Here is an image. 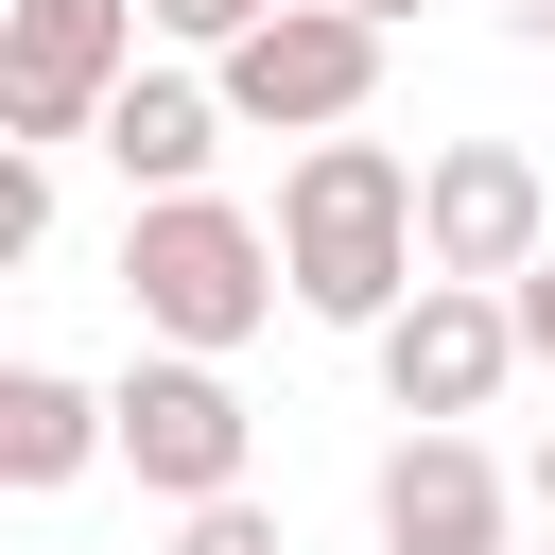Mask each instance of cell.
<instances>
[{
	"label": "cell",
	"mask_w": 555,
	"mask_h": 555,
	"mask_svg": "<svg viewBox=\"0 0 555 555\" xmlns=\"http://www.w3.org/2000/svg\"><path fill=\"white\" fill-rule=\"evenodd\" d=\"M278 278L312 330H399L434 243H416V156L399 139H295L278 173Z\"/></svg>",
	"instance_id": "obj_1"
},
{
	"label": "cell",
	"mask_w": 555,
	"mask_h": 555,
	"mask_svg": "<svg viewBox=\"0 0 555 555\" xmlns=\"http://www.w3.org/2000/svg\"><path fill=\"white\" fill-rule=\"evenodd\" d=\"M121 312H139V347H191V364H243L260 330H278V208H243V191H156V208H121Z\"/></svg>",
	"instance_id": "obj_2"
},
{
	"label": "cell",
	"mask_w": 555,
	"mask_h": 555,
	"mask_svg": "<svg viewBox=\"0 0 555 555\" xmlns=\"http://www.w3.org/2000/svg\"><path fill=\"white\" fill-rule=\"evenodd\" d=\"M121 69H156V0H0V139L87 156Z\"/></svg>",
	"instance_id": "obj_3"
},
{
	"label": "cell",
	"mask_w": 555,
	"mask_h": 555,
	"mask_svg": "<svg viewBox=\"0 0 555 555\" xmlns=\"http://www.w3.org/2000/svg\"><path fill=\"white\" fill-rule=\"evenodd\" d=\"M104 399H121V486H139L156 520H191V503H243V486H260V399H243L225 364L139 347Z\"/></svg>",
	"instance_id": "obj_4"
},
{
	"label": "cell",
	"mask_w": 555,
	"mask_h": 555,
	"mask_svg": "<svg viewBox=\"0 0 555 555\" xmlns=\"http://www.w3.org/2000/svg\"><path fill=\"white\" fill-rule=\"evenodd\" d=\"M382 17H347V0H278L243 52H208V87H225V121L243 139H364V104H382Z\"/></svg>",
	"instance_id": "obj_5"
},
{
	"label": "cell",
	"mask_w": 555,
	"mask_h": 555,
	"mask_svg": "<svg viewBox=\"0 0 555 555\" xmlns=\"http://www.w3.org/2000/svg\"><path fill=\"white\" fill-rule=\"evenodd\" d=\"M416 243H434V278H538L555 260V173L520 156V139H434L416 156Z\"/></svg>",
	"instance_id": "obj_6"
},
{
	"label": "cell",
	"mask_w": 555,
	"mask_h": 555,
	"mask_svg": "<svg viewBox=\"0 0 555 555\" xmlns=\"http://www.w3.org/2000/svg\"><path fill=\"white\" fill-rule=\"evenodd\" d=\"M520 468L486 451V434H382V468H364V520H382V555H520Z\"/></svg>",
	"instance_id": "obj_7"
},
{
	"label": "cell",
	"mask_w": 555,
	"mask_h": 555,
	"mask_svg": "<svg viewBox=\"0 0 555 555\" xmlns=\"http://www.w3.org/2000/svg\"><path fill=\"white\" fill-rule=\"evenodd\" d=\"M364 347H382V399H399L416 434H468V416L520 382V312H503L486 278H416V312L364 330Z\"/></svg>",
	"instance_id": "obj_8"
},
{
	"label": "cell",
	"mask_w": 555,
	"mask_h": 555,
	"mask_svg": "<svg viewBox=\"0 0 555 555\" xmlns=\"http://www.w3.org/2000/svg\"><path fill=\"white\" fill-rule=\"evenodd\" d=\"M243 121H225V87L191 69V52H156V69H121V104H104V173H121V208H156V191H208V156H225Z\"/></svg>",
	"instance_id": "obj_9"
},
{
	"label": "cell",
	"mask_w": 555,
	"mask_h": 555,
	"mask_svg": "<svg viewBox=\"0 0 555 555\" xmlns=\"http://www.w3.org/2000/svg\"><path fill=\"white\" fill-rule=\"evenodd\" d=\"M87 468H121V399L69 382V364H0V486L17 503H69Z\"/></svg>",
	"instance_id": "obj_10"
},
{
	"label": "cell",
	"mask_w": 555,
	"mask_h": 555,
	"mask_svg": "<svg viewBox=\"0 0 555 555\" xmlns=\"http://www.w3.org/2000/svg\"><path fill=\"white\" fill-rule=\"evenodd\" d=\"M52 225H69V156H17L0 139V260H52Z\"/></svg>",
	"instance_id": "obj_11"
},
{
	"label": "cell",
	"mask_w": 555,
	"mask_h": 555,
	"mask_svg": "<svg viewBox=\"0 0 555 555\" xmlns=\"http://www.w3.org/2000/svg\"><path fill=\"white\" fill-rule=\"evenodd\" d=\"M156 555H295V538H278V503L243 486V503H191V520H173Z\"/></svg>",
	"instance_id": "obj_12"
},
{
	"label": "cell",
	"mask_w": 555,
	"mask_h": 555,
	"mask_svg": "<svg viewBox=\"0 0 555 555\" xmlns=\"http://www.w3.org/2000/svg\"><path fill=\"white\" fill-rule=\"evenodd\" d=\"M260 17H278V0H156V52H191V69H208V52H243Z\"/></svg>",
	"instance_id": "obj_13"
},
{
	"label": "cell",
	"mask_w": 555,
	"mask_h": 555,
	"mask_svg": "<svg viewBox=\"0 0 555 555\" xmlns=\"http://www.w3.org/2000/svg\"><path fill=\"white\" fill-rule=\"evenodd\" d=\"M503 312H520V364L555 382V260H538V278H503Z\"/></svg>",
	"instance_id": "obj_14"
},
{
	"label": "cell",
	"mask_w": 555,
	"mask_h": 555,
	"mask_svg": "<svg viewBox=\"0 0 555 555\" xmlns=\"http://www.w3.org/2000/svg\"><path fill=\"white\" fill-rule=\"evenodd\" d=\"M486 17H503V35H520V52H555V0H486Z\"/></svg>",
	"instance_id": "obj_15"
},
{
	"label": "cell",
	"mask_w": 555,
	"mask_h": 555,
	"mask_svg": "<svg viewBox=\"0 0 555 555\" xmlns=\"http://www.w3.org/2000/svg\"><path fill=\"white\" fill-rule=\"evenodd\" d=\"M347 17H382V35H416V17H434V0H347Z\"/></svg>",
	"instance_id": "obj_16"
},
{
	"label": "cell",
	"mask_w": 555,
	"mask_h": 555,
	"mask_svg": "<svg viewBox=\"0 0 555 555\" xmlns=\"http://www.w3.org/2000/svg\"><path fill=\"white\" fill-rule=\"evenodd\" d=\"M520 486H538V520H555V434H538V451H520Z\"/></svg>",
	"instance_id": "obj_17"
},
{
	"label": "cell",
	"mask_w": 555,
	"mask_h": 555,
	"mask_svg": "<svg viewBox=\"0 0 555 555\" xmlns=\"http://www.w3.org/2000/svg\"><path fill=\"white\" fill-rule=\"evenodd\" d=\"M520 555H555V538H520Z\"/></svg>",
	"instance_id": "obj_18"
}]
</instances>
